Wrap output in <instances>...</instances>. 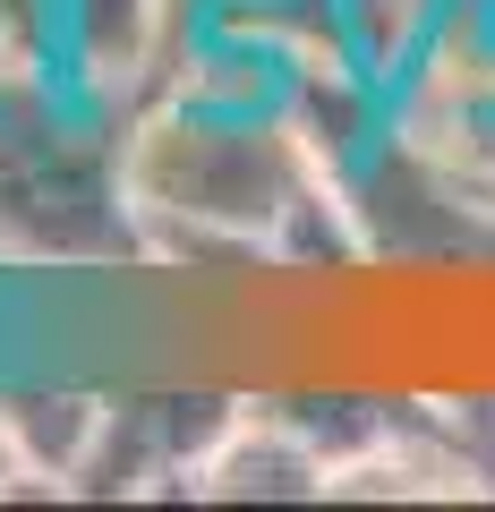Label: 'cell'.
I'll list each match as a JSON object with an SVG mask.
<instances>
[{"instance_id":"cell-1","label":"cell","mask_w":495,"mask_h":512,"mask_svg":"<svg viewBox=\"0 0 495 512\" xmlns=\"http://www.w3.org/2000/svg\"><path fill=\"white\" fill-rule=\"evenodd\" d=\"M146 256L180 274H350V197L291 111V69L197 35L120 120Z\"/></svg>"},{"instance_id":"cell-2","label":"cell","mask_w":495,"mask_h":512,"mask_svg":"<svg viewBox=\"0 0 495 512\" xmlns=\"http://www.w3.org/2000/svg\"><path fill=\"white\" fill-rule=\"evenodd\" d=\"M0 274H154L120 111L0 77Z\"/></svg>"},{"instance_id":"cell-3","label":"cell","mask_w":495,"mask_h":512,"mask_svg":"<svg viewBox=\"0 0 495 512\" xmlns=\"http://www.w3.org/2000/svg\"><path fill=\"white\" fill-rule=\"evenodd\" d=\"M248 393L222 384H129L103 393V427L77 470V504H163V495H197V470L214 444L231 436Z\"/></svg>"},{"instance_id":"cell-4","label":"cell","mask_w":495,"mask_h":512,"mask_svg":"<svg viewBox=\"0 0 495 512\" xmlns=\"http://www.w3.org/2000/svg\"><path fill=\"white\" fill-rule=\"evenodd\" d=\"M180 60L171 0H60V86L129 120Z\"/></svg>"},{"instance_id":"cell-5","label":"cell","mask_w":495,"mask_h":512,"mask_svg":"<svg viewBox=\"0 0 495 512\" xmlns=\"http://www.w3.org/2000/svg\"><path fill=\"white\" fill-rule=\"evenodd\" d=\"M197 504H325V453L265 393H248L231 436L197 470Z\"/></svg>"},{"instance_id":"cell-6","label":"cell","mask_w":495,"mask_h":512,"mask_svg":"<svg viewBox=\"0 0 495 512\" xmlns=\"http://www.w3.org/2000/svg\"><path fill=\"white\" fill-rule=\"evenodd\" d=\"M103 427V393L94 384H0V436L26 470V495H77V470Z\"/></svg>"},{"instance_id":"cell-7","label":"cell","mask_w":495,"mask_h":512,"mask_svg":"<svg viewBox=\"0 0 495 512\" xmlns=\"http://www.w3.org/2000/svg\"><path fill=\"white\" fill-rule=\"evenodd\" d=\"M0 77L60 86V0H0Z\"/></svg>"},{"instance_id":"cell-8","label":"cell","mask_w":495,"mask_h":512,"mask_svg":"<svg viewBox=\"0 0 495 512\" xmlns=\"http://www.w3.org/2000/svg\"><path fill=\"white\" fill-rule=\"evenodd\" d=\"M436 410V427L453 436V453L470 461L478 495H495V393H478V402H427Z\"/></svg>"},{"instance_id":"cell-9","label":"cell","mask_w":495,"mask_h":512,"mask_svg":"<svg viewBox=\"0 0 495 512\" xmlns=\"http://www.w3.org/2000/svg\"><path fill=\"white\" fill-rule=\"evenodd\" d=\"M26 495V470H18V453H9V436H0V504H18Z\"/></svg>"}]
</instances>
